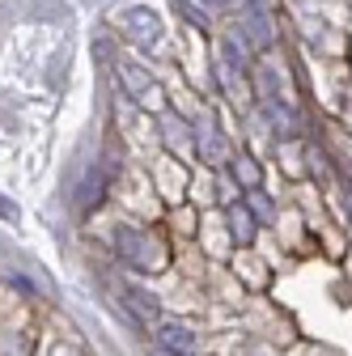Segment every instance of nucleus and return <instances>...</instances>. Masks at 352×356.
I'll return each instance as SVG.
<instances>
[{"mask_svg": "<svg viewBox=\"0 0 352 356\" xmlns=\"http://www.w3.org/2000/svg\"><path fill=\"white\" fill-rule=\"evenodd\" d=\"M115 254L131 267V272H145V276H149V272H161L166 259H170L157 238L131 229V225H119V229H115Z\"/></svg>", "mask_w": 352, "mask_h": 356, "instance_id": "1", "label": "nucleus"}, {"mask_svg": "<svg viewBox=\"0 0 352 356\" xmlns=\"http://www.w3.org/2000/svg\"><path fill=\"white\" fill-rule=\"evenodd\" d=\"M123 34L136 42V47H153V42L161 38V17L149 5H136V9L123 13Z\"/></svg>", "mask_w": 352, "mask_h": 356, "instance_id": "2", "label": "nucleus"}, {"mask_svg": "<svg viewBox=\"0 0 352 356\" xmlns=\"http://www.w3.org/2000/svg\"><path fill=\"white\" fill-rule=\"evenodd\" d=\"M102 200H106V170L94 165V170H85L81 187H77V212H81V216H90V212L102 208Z\"/></svg>", "mask_w": 352, "mask_h": 356, "instance_id": "3", "label": "nucleus"}, {"mask_svg": "<svg viewBox=\"0 0 352 356\" xmlns=\"http://www.w3.org/2000/svg\"><path fill=\"white\" fill-rule=\"evenodd\" d=\"M157 348L166 356H195V335L183 323H161L157 327Z\"/></svg>", "mask_w": 352, "mask_h": 356, "instance_id": "4", "label": "nucleus"}, {"mask_svg": "<svg viewBox=\"0 0 352 356\" xmlns=\"http://www.w3.org/2000/svg\"><path fill=\"white\" fill-rule=\"evenodd\" d=\"M230 225H234V238L246 242L255 234V216H250V204H234L230 208Z\"/></svg>", "mask_w": 352, "mask_h": 356, "instance_id": "5", "label": "nucleus"}, {"mask_svg": "<svg viewBox=\"0 0 352 356\" xmlns=\"http://www.w3.org/2000/svg\"><path fill=\"white\" fill-rule=\"evenodd\" d=\"M119 72H123V81H127V89H136L141 94V102H149V94H157V85L145 76V72H136L131 64H119Z\"/></svg>", "mask_w": 352, "mask_h": 356, "instance_id": "6", "label": "nucleus"}, {"mask_svg": "<svg viewBox=\"0 0 352 356\" xmlns=\"http://www.w3.org/2000/svg\"><path fill=\"white\" fill-rule=\"evenodd\" d=\"M127 297H131V305H136L141 314H157V297H149V293H141V289H127Z\"/></svg>", "mask_w": 352, "mask_h": 356, "instance_id": "7", "label": "nucleus"}, {"mask_svg": "<svg viewBox=\"0 0 352 356\" xmlns=\"http://www.w3.org/2000/svg\"><path fill=\"white\" fill-rule=\"evenodd\" d=\"M238 165V178L242 183H259V170H255V161H234Z\"/></svg>", "mask_w": 352, "mask_h": 356, "instance_id": "8", "label": "nucleus"}, {"mask_svg": "<svg viewBox=\"0 0 352 356\" xmlns=\"http://www.w3.org/2000/svg\"><path fill=\"white\" fill-rule=\"evenodd\" d=\"M0 216H5V220H17V204H9L5 195H0Z\"/></svg>", "mask_w": 352, "mask_h": 356, "instance_id": "9", "label": "nucleus"}]
</instances>
